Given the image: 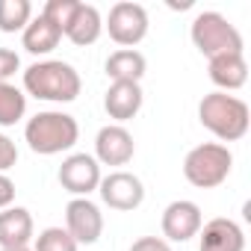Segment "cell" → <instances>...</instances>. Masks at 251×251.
Returning <instances> with one entry per match:
<instances>
[{
    "label": "cell",
    "instance_id": "cell-1",
    "mask_svg": "<svg viewBox=\"0 0 251 251\" xmlns=\"http://www.w3.org/2000/svg\"><path fill=\"white\" fill-rule=\"evenodd\" d=\"M80 89H83V80H80L77 68L62 59H42L24 71V92L39 100L71 103V100H77Z\"/></svg>",
    "mask_w": 251,
    "mask_h": 251
},
{
    "label": "cell",
    "instance_id": "cell-2",
    "mask_svg": "<svg viewBox=\"0 0 251 251\" xmlns=\"http://www.w3.org/2000/svg\"><path fill=\"white\" fill-rule=\"evenodd\" d=\"M24 139L30 145L33 154H42V157H53V154H62V151H71L80 139V124L74 115L68 112H59V109H45V112H36L27 127H24Z\"/></svg>",
    "mask_w": 251,
    "mask_h": 251
},
{
    "label": "cell",
    "instance_id": "cell-3",
    "mask_svg": "<svg viewBox=\"0 0 251 251\" xmlns=\"http://www.w3.org/2000/svg\"><path fill=\"white\" fill-rule=\"evenodd\" d=\"M201 124L222 142H239L248 133V103L227 92H210L198 103Z\"/></svg>",
    "mask_w": 251,
    "mask_h": 251
},
{
    "label": "cell",
    "instance_id": "cell-4",
    "mask_svg": "<svg viewBox=\"0 0 251 251\" xmlns=\"http://www.w3.org/2000/svg\"><path fill=\"white\" fill-rule=\"evenodd\" d=\"M230 169H233V154L227 151V145H219V142H204V145L192 148L183 160V175L198 189L222 186L227 180Z\"/></svg>",
    "mask_w": 251,
    "mask_h": 251
},
{
    "label": "cell",
    "instance_id": "cell-5",
    "mask_svg": "<svg viewBox=\"0 0 251 251\" xmlns=\"http://www.w3.org/2000/svg\"><path fill=\"white\" fill-rule=\"evenodd\" d=\"M189 36L192 45L210 59L222 53H242V36L222 12H198L189 27Z\"/></svg>",
    "mask_w": 251,
    "mask_h": 251
},
{
    "label": "cell",
    "instance_id": "cell-6",
    "mask_svg": "<svg viewBox=\"0 0 251 251\" xmlns=\"http://www.w3.org/2000/svg\"><path fill=\"white\" fill-rule=\"evenodd\" d=\"M109 30V39L121 48H133L148 36V12L139 3H130V0H121L109 9V18L103 24Z\"/></svg>",
    "mask_w": 251,
    "mask_h": 251
},
{
    "label": "cell",
    "instance_id": "cell-7",
    "mask_svg": "<svg viewBox=\"0 0 251 251\" xmlns=\"http://www.w3.org/2000/svg\"><path fill=\"white\" fill-rule=\"evenodd\" d=\"M103 204L109 210H118V213H130L136 210L142 201H145V186L136 175L130 172H109L106 177H100V186H98Z\"/></svg>",
    "mask_w": 251,
    "mask_h": 251
},
{
    "label": "cell",
    "instance_id": "cell-8",
    "mask_svg": "<svg viewBox=\"0 0 251 251\" xmlns=\"http://www.w3.org/2000/svg\"><path fill=\"white\" fill-rule=\"evenodd\" d=\"M59 183L65 192L77 195V198H89V192H95L100 186V166L92 154H71L62 160L59 166Z\"/></svg>",
    "mask_w": 251,
    "mask_h": 251
},
{
    "label": "cell",
    "instance_id": "cell-9",
    "mask_svg": "<svg viewBox=\"0 0 251 251\" xmlns=\"http://www.w3.org/2000/svg\"><path fill=\"white\" fill-rule=\"evenodd\" d=\"M65 230L77 245H95L103 233V213L89 198H74L65 207Z\"/></svg>",
    "mask_w": 251,
    "mask_h": 251
},
{
    "label": "cell",
    "instance_id": "cell-10",
    "mask_svg": "<svg viewBox=\"0 0 251 251\" xmlns=\"http://www.w3.org/2000/svg\"><path fill=\"white\" fill-rule=\"evenodd\" d=\"M136 154L133 136L121 124H106L95 136V160L98 166H127Z\"/></svg>",
    "mask_w": 251,
    "mask_h": 251
},
{
    "label": "cell",
    "instance_id": "cell-11",
    "mask_svg": "<svg viewBox=\"0 0 251 251\" xmlns=\"http://www.w3.org/2000/svg\"><path fill=\"white\" fill-rule=\"evenodd\" d=\"M204 219H201V207L195 201H172L163 210V236L172 242H189L192 236H198Z\"/></svg>",
    "mask_w": 251,
    "mask_h": 251
},
{
    "label": "cell",
    "instance_id": "cell-12",
    "mask_svg": "<svg viewBox=\"0 0 251 251\" xmlns=\"http://www.w3.org/2000/svg\"><path fill=\"white\" fill-rule=\"evenodd\" d=\"M201 242L198 251H245V233L233 219H210L207 225H201Z\"/></svg>",
    "mask_w": 251,
    "mask_h": 251
},
{
    "label": "cell",
    "instance_id": "cell-13",
    "mask_svg": "<svg viewBox=\"0 0 251 251\" xmlns=\"http://www.w3.org/2000/svg\"><path fill=\"white\" fill-rule=\"evenodd\" d=\"M103 109L115 121H130L142 109V86L139 83H112L103 95Z\"/></svg>",
    "mask_w": 251,
    "mask_h": 251
},
{
    "label": "cell",
    "instance_id": "cell-14",
    "mask_svg": "<svg viewBox=\"0 0 251 251\" xmlns=\"http://www.w3.org/2000/svg\"><path fill=\"white\" fill-rule=\"evenodd\" d=\"M33 239V216L24 207L0 210V248H21Z\"/></svg>",
    "mask_w": 251,
    "mask_h": 251
},
{
    "label": "cell",
    "instance_id": "cell-15",
    "mask_svg": "<svg viewBox=\"0 0 251 251\" xmlns=\"http://www.w3.org/2000/svg\"><path fill=\"white\" fill-rule=\"evenodd\" d=\"M100 33H103V18H100V12H98L92 3H80V6L74 9V15H71L68 27L62 30V36L71 39V42L80 45V48L95 45Z\"/></svg>",
    "mask_w": 251,
    "mask_h": 251
},
{
    "label": "cell",
    "instance_id": "cell-16",
    "mask_svg": "<svg viewBox=\"0 0 251 251\" xmlns=\"http://www.w3.org/2000/svg\"><path fill=\"white\" fill-rule=\"evenodd\" d=\"M210 80L222 89V92H233L242 89L248 80V65L242 59V53H222L210 59Z\"/></svg>",
    "mask_w": 251,
    "mask_h": 251
},
{
    "label": "cell",
    "instance_id": "cell-17",
    "mask_svg": "<svg viewBox=\"0 0 251 251\" xmlns=\"http://www.w3.org/2000/svg\"><path fill=\"white\" fill-rule=\"evenodd\" d=\"M21 42H24V50L33 53V56H48L59 42H62V30L56 24H50L45 15H36L24 33H21Z\"/></svg>",
    "mask_w": 251,
    "mask_h": 251
},
{
    "label": "cell",
    "instance_id": "cell-18",
    "mask_svg": "<svg viewBox=\"0 0 251 251\" xmlns=\"http://www.w3.org/2000/svg\"><path fill=\"white\" fill-rule=\"evenodd\" d=\"M145 68H148L145 56L133 48H121V50L109 53V59H106V77L112 83H139L145 77Z\"/></svg>",
    "mask_w": 251,
    "mask_h": 251
},
{
    "label": "cell",
    "instance_id": "cell-19",
    "mask_svg": "<svg viewBox=\"0 0 251 251\" xmlns=\"http://www.w3.org/2000/svg\"><path fill=\"white\" fill-rule=\"evenodd\" d=\"M24 112H27V95L12 83H0V127L18 124Z\"/></svg>",
    "mask_w": 251,
    "mask_h": 251
},
{
    "label": "cell",
    "instance_id": "cell-20",
    "mask_svg": "<svg viewBox=\"0 0 251 251\" xmlns=\"http://www.w3.org/2000/svg\"><path fill=\"white\" fill-rule=\"evenodd\" d=\"M33 21L30 0H0V33H24Z\"/></svg>",
    "mask_w": 251,
    "mask_h": 251
},
{
    "label": "cell",
    "instance_id": "cell-21",
    "mask_svg": "<svg viewBox=\"0 0 251 251\" xmlns=\"http://www.w3.org/2000/svg\"><path fill=\"white\" fill-rule=\"evenodd\" d=\"M80 245L71 239V233L65 227H45L36 236V248L33 251H77Z\"/></svg>",
    "mask_w": 251,
    "mask_h": 251
},
{
    "label": "cell",
    "instance_id": "cell-22",
    "mask_svg": "<svg viewBox=\"0 0 251 251\" xmlns=\"http://www.w3.org/2000/svg\"><path fill=\"white\" fill-rule=\"evenodd\" d=\"M77 6H80V0H48L45 9H42V15H45L50 24H56L59 30H65Z\"/></svg>",
    "mask_w": 251,
    "mask_h": 251
},
{
    "label": "cell",
    "instance_id": "cell-23",
    "mask_svg": "<svg viewBox=\"0 0 251 251\" xmlns=\"http://www.w3.org/2000/svg\"><path fill=\"white\" fill-rule=\"evenodd\" d=\"M15 163H18V148H15V142H12L6 133H0V175L9 172Z\"/></svg>",
    "mask_w": 251,
    "mask_h": 251
},
{
    "label": "cell",
    "instance_id": "cell-24",
    "mask_svg": "<svg viewBox=\"0 0 251 251\" xmlns=\"http://www.w3.org/2000/svg\"><path fill=\"white\" fill-rule=\"evenodd\" d=\"M21 68V59L15 50L9 48H0V83H9V77Z\"/></svg>",
    "mask_w": 251,
    "mask_h": 251
},
{
    "label": "cell",
    "instance_id": "cell-25",
    "mask_svg": "<svg viewBox=\"0 0 251 251\" xmlns=\"http://www.w3.org/2000/svg\"><path fill=\"white\" fill-rule=\"evenodd\" d=\"M130 251H172V248H169V242L160 239V236H142V239H136V242L130 245Z\"/></svg>",
    "mask_w": 251,
    "mask_h": 251
},
{
    "label": "cell",
    "instance_id": "cell-26",
    "mask_svg": "<svg viewBox=\"0 0 251 251\" xmlns=\"http://www.w3.org/2000/svg\"><path fill=\"white\" fill-rule=\"evenodd\" d=\"M12 201H15V183L6 175H0V210L12 207Z\"/></svg>",
    "mask_w": 251,
    "mask_h": 251
},
{
    "label": "cell",
    "instance_id": "cell-27",
    "mask_svg": "<svg viewBox=\"0 0 251 251\" xmlns=\"http://www.w3.org/2000/svg\"><path fill=\"white\" fill-rule=\"evenodd\" d=\"M0 251H33L30 245H21V248H0Z\"/></svg>",
    "mask_w": 251,
    "mask_h": 251
}]
</instances>
